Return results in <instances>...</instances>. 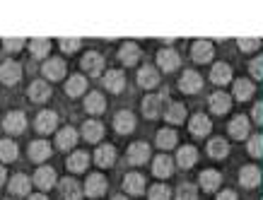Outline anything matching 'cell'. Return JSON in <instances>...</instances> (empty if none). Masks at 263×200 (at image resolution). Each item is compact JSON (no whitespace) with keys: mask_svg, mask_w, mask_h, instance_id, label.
Instances as JSON below:
<instances>
[{"mask_svg":"<svg viewBox=\"0 0 263 200\" xmlns=\"http://www.w3.org/2000/svg\"><path fill=\"white\" fill-rule=\"evenodd\" d=\"M167 102V94L162 92V94H147L143 99V113L147 118H157L162 113V104Z\"/></svg>","mask_w":263,"mask_h":200,"instance_id":"obj_1","label":"cell"},{"mask_svg":"<svg viewBox=\"0 0 263 200\" xmlns=\"http://www.w3.org/2000/svg\"><path fill=\"white\" fill-rule=\"evenodd\" d=\"M20 77H22V68H20V63H15V61L0 63V80L5 82V85H15V82H20Z\"/></svg>","mask_w":263,"mask_h":200,"instance_id":"obj_2","label":"cell"},{"mask_svg":"<svg viewBox=\"0 0 263 200\" xmlns=\"http://www.w3.org/2000/svg\"><path fill=\"white\" fill-rule=\"evenodd\" d=\"M179 87H181V92H186V94H193V92H198V89L203 87V77H200L196 70H186L181 75V80H179Z\"/></svg>","mask_w":263,"mask_h":200,"instance_id":"obj_3","label":"cell"},{"mask_svg":"<svg viewBox=\"0 0 263 200\" xmlns=\"http://www.w3.org/2000/svg\"><path fill=\"white\" fill-rule=\"evenodd\" d=\"M138 85L145 89H152L160 85V72H157V68H152V65H143L140 68V72H138Z\"/></svg>","mask_w":263,"mask_h":200,"instance_id":"obj_4","label":"cell"},{"mask_svg":"<svg viewBox=\"0 0 263 200\" xmlns=\"http://www.w3.org/2000/svg\"><path fill=\"white\" fill-rule=\"evenodd\" d=\"M34 184L39 186L41 191L53 188V186H56V169H51V167L36 169V174H34Z\"/></svg>","mask_w":263,"mask_h":200,"instance_id":"obj_5","label":"cell"},{"mask_svg":"<svg viewBox=\"0 0 263 200\" xmlns=\"http://www.w3.org/2000/svg\"><path fill=\"white\" fill-rule=\"evenodd\" d=\"M82 70L89 72V75H99V72L104 70V58L97 53V51H89V53H85L80 61Z\"/></svg>","mask_w":263,"mask_h":200,"instance_id":"obj_6","label":"cell"},{"mask_svg":"<svg viewBox=\"0 0 263 200\" xmlns=\"http://www.w3.org/2000/svg\"><path fill=\"white\" fill-rule=\"evenodd\" d=\"M114 128H116V133H121V135L133 133V128H136V116L130 111H119L116 118H114Z\"/></svg>","mask_w":263,"mask_h":200,"instance_id":"obj_7","label":"cell"},{"mask_svg":"<svg viewBox=\"0 0 263 200\" xmlns=\"http://www.w3.org/2000/svg\"><path fill=\"white\" fill-rule=\"evenodd\" d=\"M41 72L46 75L48 80H61L65 75V61L63 58H48L44 68H41Z\"/></svg>","mask_w":263,"mask_h":200,"instance_id":"obj_8","label":"cell"},{"mask_svg":"<svg viewBox=\"0 0 263 200\" xmlns=\"http://www.w3.org/2000/svg\"><path fill=\"white\" fill-rule=\"evenodd\" d=\"M150 159V145L147 143H133L128 147V162L130 164H145Z\"/></svg>","mask_w":263,"mask_h":200,"instance_id":"obj_9","label":"cell"},{"mask_svg":"<svg viewBox=\"0 0 263 200\" xmlns=\"http://www.w3.org/2000/svg\"><path fill=\"white\" fill-rule=\"evenodd\" d=\"M95 162L97 167H111L116 162V147L114 145H99L95 150Z\"/></svg>","mask_w":263,"mask_h":200,"instance_id":"obj_10","label":"cell"},{"mask_svg":"<svg viewBox=\"0 0 263 200\" xmlns=\"http://www.w3.org/2000/svg\"><path fill=\"white\" fill-rule=\"evenodd\" d=\"M85 193L92 195V198H99L106 193V178L102 174H89L87 176V184H85Z\"/></svg>","mask_w":263,"mask_h":200,"instance_id":"obj_11","label":"cell"},{"mask_svg":"<svg viewBox=\"0 0 263 200\" xmlns=\"http://www.w3.org/2000/svg\"><path fill=\"white\" fill-rule=\"evenodd\" d=\"M3 128L8 130V133H22L24 128H27V118H24L22 111H12L5 116V121H3Z\"/></svg>","mask_w":263,"mask_h":200,"instance_id":"obj_12","label":"cell"},{"mask_svg":"<svg viewBox=\"0 0 263 200\" xmlns=\"http://www.w3.org/2000/svg\"><path fill=\"white\" fill-rule=\"evenodd\" d=\"M58 126V113L56 111H41L36 116V130L39 133H53Z\"/></svg>","mask_w":263,"mask_h":200,"instance_id":"obj_13","label":"cell"},{"mask_svg":"<svg viewBox=\"0 0 263 200\" xmlns=\"http://www.w3.org/2000/svg\"><path fill=\"white\" fill-rule=\"evenodd\" d=\"M58 188H61L63 200H80L82 198V188L75 178H63V181L58 184Z\"/></svg>","mask_w":263,"mask_h":200,"instance_id":"obj_14","label":"cell"},{"mask_svg":"<svg viewBox=\"0 0 263 200\" xmlns=\"http://www.w3.org/2000/svg\"><path fill=\"white\" fill-rule=\"evenodd\" d=\"M157 65H160L162 70H176L179 68V53H176L174 48H162L160 53H157Z\"/></svg>","mask_w":263,"mask_h":200,"instance_id":"obj_15","label":"cell"},{"mask_svg":"<svg viewBox=\"0 0 263 200\" xmlns=\"http://www.w3.org/2000/svg\"><path fill=\"white\" fill-rule=\"evenodd\" d=\"M104 87L109 89V92H123V87H126V75L121 70H109L104 75Z\"/></svg>","mask_w":263,"mask_h":200,"instance_id":"obj_16","label":"cell"},{"mask_svg":"<svg viewBox=\"0 0 263 200\" xmlns=\"http://www.w3.org/2000/svg\"><path fill=\"white\" fill-rule=\"evenodd\" d=\"M75 143H78V130H75V128L65 126V128L58 130L56 145L61 147V150H72V147H75Z\"/></svg>","mask_w":263,"mask_h":200,"instance_id":"obj_17","label":"cell"},{"mask_svg":"<svg viewBox=\"0 0 263 200\" xmlns=\"http://www.w3.org/2000/svg\"><path fill=\"white\" fill-rule=\"evenodd\" d=\"M210 111L213 113H227L230 111V104H232V99H230V94H224V92H215V94H210Z\"/></svg>","mask_w":263,"mask_h":200,"instance_id":"obj_18","label":"cell"},{"mask_svg":"<svg viewBox=\"0 0 263 200\" xmlns=\"http://www.w3.org/2000/svg\"><path fill=\"white\" fill-rule=\"evenodd\" d=\"M210 128H213V123H210V118H208L205 113H196L191 118V133L196 137H205L210 133Z\"/></svg>","mask_w":263,"mask_h":200,"instance_id":"obj_19","label":"cell"},{"mask_svg":"<svg viewBox=\"0 0 263 200\" xmlns=\"http://www.w3.org/2000/svg\"><path fill=\"white\" fill-rule=\"evenodd\" d=\"M239 181L241 186H247V188H254V186L261 184V171H258V167H254V164H247V167L239 171Z\"/></svg>","mask_w":263,"mask_h":200,"instance_id":"obj_20","label":"cell"},{"mask_svg":"<svg viewBox=\"0 0 263 200\" xmlns=\"http://www.w3.org/2000/svg\"><path fill=\"white\" fill-rule=\"evenodd\" d=\"M174 162L169 159L167 154H160V157H155V162H152V171H155V176H162V178H167L172 176L174 171Z\"/></svg>","mask_w":263,"mask_h":200,"instance_id":"obj_21","label":"cell"},{"mask_svg":"<svg viewBox=\"0 0 263 200\" xmlns=\"http://www.w3.org/2000/svg\"><path fill=\"white\" fill-rule=\"evenodd\" d=\"M210 80L215 82V85H220V87L232 82V68L227 63H215L213 70H210Z\"/></svg>","mask_w":263,"mask_h":200,"instance_id":"obj_22","label":"cell"},{"mask_svg":"<svg viewBox=\"0 0 263 200\" xmlns=\"http://www.w3.org/2000/svg\"><path fill=\"white\" fill-rule=\"evenodd\" d=\"M213 44L210 41H196L191 48V53H193V61H198V63H208L210 58H213Z\"/></svg>","mask_w":263,"mask_h":200,"instance_id":"obj_23","label":"cell"},{"mask_svg":"<svg viewBox=\"0 0 263 200\" xmlns=\"http://www.w3.org/2000/svg\"><path fill=\"white\" fill-rule=\"evenodd\" d=\"M196 159H198V150H196L193 145H183L181 150H179V154H176V162H179V167L181 169L193 167Z\"/></svg>","mask_w":263,"mask_h":200,"instance_id":"obj_24","label":"cell"},{"mask_svg":"<svg viewBox=\"0 0 263 200\" xmlns=\"http://www.w3.org/2000/svg\"><path fill=\"white\" fill-rule=\"evenodd\" d=\"M123 188H126L130 195H140L145 188V178L138 174V171H130V174H126V178H123Z\"/></svg>","mask_w":263,"mask_h":200,"instance_id":"obj_25","label":"cell"},{"mask_svg":"<svg viewBox=\"0 0 263 200\" xmlns=\"http://www.w3.org/2000/svg\"><path fill=\"white\" fill-rule=\"evenodd\" d=\"M29 157H32L34 162H44L51 157V145L46 143V140H36V143L29 145Z\"/></svg>","mask_w":263,"mask_h":200,"instance_id":"obj_26","label":"cell"},{"mask_svg":"<svg viewBox=\"0 0 263 200\" xmlns=\"http://www.w3.org/2000/svg\"><path fill=\"white\" fill-rule=\"evenodd\" d=\"M222 176H220V171L215 169H205V171H200V186H203V191H215L217 186H220Z\"/></svg>","mask_w":263,"mask_h":200,"instance_id":"obj_27","label":"cell"},{"mask_svg":"<svg viewBox=\"0 0 263 200\" xmlns=\"http://www.w3.org/2000/svg\"><path fill=\"white\" fill-rule=\"evenodd\" d=\"M138 56H140V48H138V44H133V41L123 44V46H121V51H119V58L123 61V65L138 63Z\"/></svg>","mask_w":263,"mask_h":200,"instance_id":"obj_28","label":"cell"},{"mask_svg":"<svg viewBox=\"0 0 263 200\" xmlns=\"http://www.w3.org/2000/svg\"><path fill=\"white\" fill-rule=\"evenodd\" d=\"M85 89H87V80H85V75H72L70 80L65 82V92H68L70 96L85 94Z\"/></svg>","mask_w":263,"mask_h":200,"instance_id":"obj_29","label":"cell"},{"mask_svg":"<svg viewBox=\"0 0 263 200\" xmlns=\"http://www.w3.org/2000/svg\"><path fill=\"white\" fill-rule=\"evenodd\" d=\"M82 133H85V140H89V143H99L104 135V126L99 123V121H87L85 126H82Z\"/></svg>","mask_w":263,"mask_h":200,"instance_id":"obj_30","label":"cell"},{"mask_svg":"<svg viewBox=\"0 0 263 200\" xmlns=\"http://www.w3.org/2000/svg\"><path fill=\"white\" fill-rule=\"evenodd\" d=\"M104 106H106V99H104L102 92H92V94L85 96V109L89 113H102Z\"/></svg>","mask_w":263,"mask_h":200,"instance_id":"obj_31","label":"cell"},{"mask_svg":"<svg viewBox=\"0 0 263 200\" xmlns=\"http://www.w3.org/2000/svg\"><path fill=\"white\" fill-rule=\"evenodd\" d=\"M230 133H232V137H237V140L247 137L249 135V118L247 116H237V118H232Z\"/></svg>","mask_w":263,"mask_h":200,"instance_id":"obj_32","label":"cell"},{"mask_svg":"<svg viewBox=\"0 0 263 200\" xmlns=\"http://www.w3.org/2000/svg\"><path fill=\"white\" fill-rule=\"evenodd\" d=\"M29 96H32L34 102H46L48 96H51V87L46 85V80L32 82V87H29Z\"/></svg>","mask_w":263,"mask_h":200,"instance_id":"obj_33","label":"cell"},{"mask_svg":"<svg viewBox=\"0 0 263 200\" xmlns=\"http://www.w3.org/2000/svg\"><path fill=\"white\" fill-rule=\"evenodd\" d=\"M29 188H32V181L24 176V174H15L12 181H10V191L15 193V195H27Z\"/></svg>","mask_w":263,"mask_h":200,"instance_id":"obj_34","label":"cell"},{"mask_svg":"<svg viewBox=\"0 0 263 200\" xmlns=\"http://www.w3.org/2000/svg\"><path fill=\"white\" fill-rule=\"evenodd\" d=\"M208 152H210V157H215V159H222L230 152V145L222 137H215V140H210V145H208Z\"/></svg>","mask_w":263,"mask_h":200,"instance_id":"obj_35","label":"cell"},{"mask_svg":"<svg viewBox=\"0 0 263 200\" xmlns=\"http://www.w3.org/2000/svg\"><path fill=\"white\" fill-rule=\"evenodd\" d=\"M89 164V154L87 152H72L68 157V169L70 171H85Z\"/></svg>","mask_w":263,"mask_h":200,"instance_id":"obj_36","label":"cell"},{"mask_svg":"<svg viewBox=\"0 0 263 200\" xmlns=\"http://www.w3.org/2000/svg\"><path fill=\"white\" fill-rule=\"evenodd\" d=\"M164 118L169 121V123H181L183 118H186V106L183 104H169V109H167V113H164Z\"/></svg>","mask_w":263,"mask_h":200,"instance_id":"obj_37","label":"cell"},{"mask_svg":"<svg viewBox=\"0 0 263 200\" xmlns=\"http://www.w3.org/2000/svg\"><path fill=\"white\" fill-rule=\"evenodd\" d=\"M251 94H254V85H251L249 80H237L234 82V96H237L239 102H247Z\"/></svg>","mask_w":263,"mask_h":200,"instance_id":"obj_38","label":"cell"},{"mask_svg":"<svg viewBox=\"0 0 263 200\" xmlns=\"http://www.w3.org/2000/svg\"><path fill=\"white\" fill-rule=\"evenodd\" d=\"M0 159L15 162L17 159V145L12 140H0Z\"/></svg>","mask_w":263,"mask_h":200,"instance_id":"obj_39","label":"cell"},{"mask_svg":"<svg viewBox=\"0 0 263 200\" xmlns=\"http://www.w3.org/2000/svg\"><path fill=\"white\" fill-rule=\"evenodd\" d=\"M157 145H160L162 150H172L176 145V133L169 128H162L160 133H157Z\"/></svg>","mask_w":263,"mask_h":200,"instance_id":"obj_40","label":"cell"},{"mask_svg":"<svg viewBox=\"0 0 263 200\" xmlns=\"http://www.w3.org/2000/svg\"><path fill=\"white\" fill-rule=\"evenodd\" d=\"M29 51H32L36 58H44L51 51V41L48 39H32L29 41Z\"/></svg>","mask_w":263,"mask_h":200,"instance_id":"obj_41","label":"cell"},{"mask_svg":"<svg viewBox=\"0 0 263 200\" xmlns=\"http://www.w3.org/2000/svg\"><path fill=\"white\" fill-rule=\"evenodd\" d=\"M147 195H150V200H172V188L164 184H155L147 191Z\"/></svg>","mask_w":263,"mask_h":200,"instance_id":"obj_42","label":"cell"},{"mask_svg":"<svg viewBox=\"0 0 263 200\" xmlns=\"http://www.w3.org/2000/svg\"><path fill=\"white\" fill-rule=\"evenodd\" d=\"M196 198H198V191H196V186L193 184L179 186V191H176V200H196Z\"/></svg>","mask_w":263,"mask_h":200,"instance_id":"obj_43","label":"cell"},{"mask_svg":"<svg viewBox=\"0 0 263 200\" xmlns=\"http://www.w3.org/2000/svg\"><path fill=\"white\" fill-rule=\"evenodd\" d=\"M261 150H263V140H261V135H251L249 137V154L251 157H261Z\"/></svg>","mask_w":263,"mask_h":200,"instance_id":"obj_44","label":"cell"},{"mask_svg":"<svg viewBox=\"0 0 263 200\" xmlns=\"http://www.w3.org/2000/svg\"><path fill=\"white\" fill-rule=\"evenodd\" d=\"M58 46H61L63 53H75V51L82 46V41L80 39H61L58 41Z\"/></svg>","mask_w":263,"mask_h":200,"instance_id":"obj_45","label":"cell"},{"mask_svg":"<svg viewBox=\"0 0 263 200\" xmlns=\"http://www.w3.org/2000/svg\"><path fill=\"white\" fill-rule=\"evenodd\" d=\"M249 70H251V75H254L256 80H261V77H263V58L261 56L254 58V61L249 63Z\"/></svg>","mask_w":263,"mask_h":200,"instance_id":"obj_46","label":"cell"},{"mask_svg":"<svg viewBox=\"0 0 263 200\" xmlns=\"http://www.w3.org/2000/svg\"><path fill=\"white\" fill-rule=\"evenodd\" d=\"M22 46H24V39H5L3 41V48H5V51H12V53L20 51Z\"/></svg>","mask_w":263,"mask_h":200,"instance_id":"obj_47","label":"cell"},{"mask_svg":"<svg viewBox=\"0 0 263 200\" xmlns=\"http://www.w3.org/2000/svg\"><path fill=\"white\" fill-rule=\"evenodd\" d=\"M239 48L241 51H254V48H258V36H254V39H239Z\"/></svg>","mask_w":263,"mask_h":200,"instance_id":"obj_48","label":"cell"},{"mask_svg":"<svg viewBox=\"0 0 263 200\" xmlns=\"http://www.w3.org/2000/svg\"><path fill=\"white\" fill-rule=\"evenodd\" d=\"M251 113H254L256 123H261V121H263V104H261V102H258V104H254V111H251Z\"/></svg>","mask_w":263,"mask_h":200,"instance_id":"obj_49","label":"cell"},{"mask_svg":"<svg viewBox=\"0 0 263 200\" xmlns=\"http://www.w3.org/2000/svg\"><path fill=\"white\" fill-rule=\"evenodd\" d=\"M217 200H237V193L234 191H222L217 195Z\"/></svg>","mask_w":263,"mask_h":200,"instance_id":"obj_50","label":"cell"},{"mask_svg":"<svg viewBox=\"0 0 263 200\" xmlns=\"http://www.w3.org/2000/svg\"><path fill=\"white\" fill-rule=\"evenodd\" d=\"M29 200H48V198H46V195H41V193H36V195H32Z\"/></svg>","mask_w":263,"mask_h":200,"instance_id":"obj_51","label":"cell"},{"mask_svg":"<svg viewBox=\"0 0 263 200\" xmlns=\"http://www.w3.org/2000/svg\"><path fill=\"white\" fill-rule=\"evenodd\" d=\"M3 184H5V169L0 167V186H3Z\"/></svg>","mask_w":263,"mask_h":200,"instance_id":"obj_52","label":"cell"},{"mask_svg":"<svg viewBox=\"0 0 263 200\" xmlns=\"http://www.w3.org/2000/svg\"><path fill=\"white\" fill-rule=\"evenodd\" d=\"M114 200H128V198H123V195H116V198H114Z\"/></svg>","mask_w":263,"mask_h":200,"instance_id":"obj_53","label":"cell"}]
</instances>
